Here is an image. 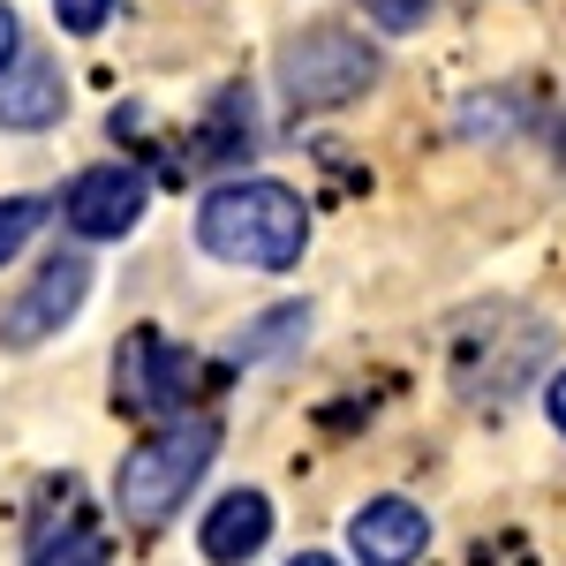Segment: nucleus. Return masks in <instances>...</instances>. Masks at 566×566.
<instances>
[{"label": "nucleus", "instance_id": "1", "mask_svg": "<svg viewBox=\"0 0 566 566\" xmlns=\"http://www.w3.org/2000/svg\"><path fill=\"white\" fill-rule=\"evenodd\" d=\"M197 242L219 264H250V272H287L310 250V212L287 181H219L197 205Z\"/></svg>", "mask_w": 566, "mask_h": 566}, {"label": "nucleus", "instance_id": "2", "mask_svg": "<svg viewBox=\"0 0 566 566\" xmlns=\"http://www.w3.org/2000/svg\"><path fill=\"white\" fill-rule=\"evenodd\" d=\"M219 461V423L212 416H175L159 431L122 453V476H114V506L129 528H159L181 514V499L205 483V469Z\"/></svg>", "mask_w": 566, "mask_h": 566}, {"label": "nucleus", "instance_id": "3", "mask_svg": "<svg viewBox=\"0 0 566 566\" xmlns=\"http://www.w3.org/2000/svg\"><path fill=\"white\" fill-rule=\"evenodd\" d=\"M280 84L295 106H348L378 84V45H363L355 31H310L280 53Z\"/></svg>", "mask_w": 566, "mask_h": 566}, {"label": "nucleus", "instance_id": "4", "mask_svg": "<svg viewBox=\"0 0 566 566\" xmlns=\"http://www.w3.org/2000/svg\"><path fill=\"white\" fill-rule=\"evenodd\" d=\"M181 386H189V355H181L159 325L122 333V355H114V408H129V416H181Z\"/></svg>", "mask_w": 566, "mask_h": 566}, {"label": "nucleus", "instance_id": "5", "mask_svg": "<svg viewBox=\"0 0 566 566\" xmlns=\"http://www.w3.org/2000/svg\"><path fill=\"white\" fill-rule=\"evenodd\" d=\"M84 295H91V264L84 258H45L39 280L0 310V348H39V340H53V333L84 310Z\"/></svg>", "mask_w": 566, "mask_h": 566}, {"label": "nucleus", "instance_id": "6", "mask_svg": "<svg viewBox=\"0 0 566 566\" xmlns=\"http://www.w3.org/2000/svg\"><path fill=\"white\" fill-rule=\"evenodd\" d=\"M144 205H151V181L136 175V167H91V175L69 181L61 219H69L84 242H122V234H136Z\"/></svg>", "mask_w": 566, "mask_h": 566}, {"label": "nucleus", "instance_id": "7", "mask_svg": "<svg viewBox=\"0 0 566 566\" xmlns=\"http://www.w3.org/2000/svg\"><path fill=\"white\" fill-rule=\"evenodd\" d=\"M348 552L355 566H416L431 552V514L416 499H370L348 522Z\"/></svg>", "mask_w": 566, "mask_h": 566}, {"label": "nucleus", "instance_id": "8", "mask_svg": "<svg viewBox=\"0 0 566 566\" xmlns=\"http://www.w3.org/2000/svg\"><path fill=\"white\" fill-rule=\"evenodd\" d=\"M69 114V84L45 53H15L0 69V129H53Z\"/></svg>", "mask_w": 566, "mask_h": 566}, {"label": "nucleus", "instance_id": "9", "mask_svg": "<svg viewBox=\"0 0 566 566\" xmlns=\"http://www.w3.org/2000/svg\"><path fill=\"white\" fill-rule=\"evenodd\" d=\"M264 536H272V499L264 491H227L212 514L197 522V552L212 566H242L264 552Z\"/></svg>", "mask_w": 566, "mask_h": 566}, {"label": "nucleus", "instance_id": "10", "mask_svg": "<svg viewBox=\"0 0 566 566\" xmlns=\"http://www.w3.org/2000/svg\"><path fill=\"white\" fill-rule=\"evenodd\" d=\"M303 333H310V310H303V303H280V310H264L258 325L234 340V355H242V363H272V355L295 348Z\"/></svg>", "mask_w": 566, "mask_h": 566}, {"label": "nucleus", "instance_id": "11", "mask_svg": "<svg viewBox=\"0 0 566 566\" xmlns=\"http://www.w3.org/2000/svg\"><path fill=\"white\" fill-rule=\"evenodd\" d=\"M31 566H106V528L98 522H61V536H39Z\"/></svg>", "mask_w": 566, "mask_h": 566}, {"label": "nucleus", "instance_id": "12", "mask_svg": "<svg viewBox=\"0 0 566 566\" xmlns=\"http://www.w3.org/2000/svg\"><path fill=\"white\" fill-rule=\"evenodd\" d=\"M45 212H53L45 197H0V272H8V264H15V250H23V242L45 227Z\"/></svg>", "mask_w": 566, "mask_h": 566}, {"label": "nucleus", "instance_id": "13", "mask_svg": "<svg viewBox=\"0 0 566 566\" xmlns=\"http://www.w3.org/2000/svg\"><path fill=\"white\" fill-rule=\"evenodd\" d=\"M106 15H114V0H53V23H61L69 39H91V31H106Z\"/></svg>", "mask_w": 566, "mask_h": 566}, {"label": "nucleus", "instance_id": "14", "mask_svg": "<svg viewBox=\"0 0 566 566\" xmlns=\"http://www.w3.org/2000/svg\"><path fill=\"white\" fill-rule=\"evenodd\" d=\"M363 8H370L378 31H416V23L431 15V0H363Z\"/></svg>", "mask_w": 566, "mask_h": 566}, {"label": "nucleus", "instance_id": "15", "mask_svg": "<svg viewBox=\"0 0 566 566\" xmlns=\"http://www.w3.org/2000/svg\"><path fill=\"white\" fill-rule=\"evenodd\" d=\"M15 53H23V23H15V8L0 0V69H8Z\"/></svg>", "mask_w": 566, "mask_h": 566}, {"label": "nucleus", "instance_id": "16", "mask_svg": "<svg viewBox=\"0 0 566 566\" xmlns=\"http://www.w3.org/2000/svg\"><path fill=\"white\" fill-rule=\"evenodd\" d=\"M544 408H552V423H559V431H566V370H559V378H552V392H544Z\"/></svg>", "mask_w": 566, "mask_h": 566}, {"label": "nucleus", "instance_id": "17", "mask_svg": "<svg viewBox=\"0 0 566 566\" xmlns=\"http://www.w3.org/2000/svg\"><path fill=\"white\" fill-rule=\"evenodd\" d=\"M287 566H340V559H325V552H295Z\"/></svg>", "mask_w": 566, "mask_h": 566}]
</instances>
